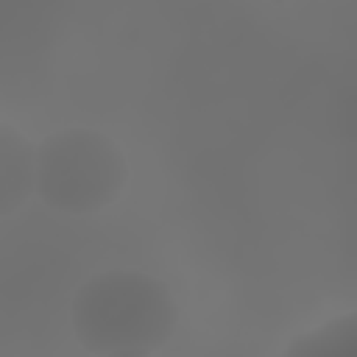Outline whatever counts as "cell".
I'll list each match as a JSON object with an SVG mask.
<instances>
[{
    "label": "cell",
    "mask_w": 357,
    "mask_h": 357,
    "mask_svg": "<svg viewBox=\"0 0 357 357\" xmlns=\"http://www.w3.org/2000/svg\"><path fill=\"white\" fill-rule=\"evenodd\" d=\"M282 357H357L354 346V315L332 318L318 329L301 335L287 346Z\"/></svg>",
    "instance_id": "4"
},
{
    "label": "cell",
    "mask_w": 357,
    "mask_h": 357,
    "mask_svg": "<svg viewBox=\"0 0 357 357\" xmlns=\"http://www.w3.org/2000/svg\"><path fill=\"white\" fill-rule=\"evenodd\" d=\"M36 142L8 123H0V218L14 215L33 195Z\"/></svg>",
    "instance_id": "3"
},
{
    "label": "cell",
    "mask_w": 357,
    "mask_h": 357,
    "mask_svg": "<svg viewBox=\"0 0 357 357\" xmlns=\"http://www.w3.org/2000/svg\"><path fill=\"white\" fill-rule=\"evenodd\" d=\"M128 156L114 137L89 126H67L36 142L33 195L59 215H98L126 190Z\"/></svg>",
    "instance_id": "2"
},
{
    "label": "cell",
    "mask_w": 357,
    "mask_h": 357,
    "mask_svg": "<svg viewBox=\"0 0 357 357\" xmlns=\"http://www.w3.org/2000/svg\"><path fill=\"white\" fill-rule=\"evenodd\" d=\"M176 324L173 290L137 268L98 271L70 298V329L92 357H153Z\"/></svg>",
    "instance_id": "1"
}]
</instances>
